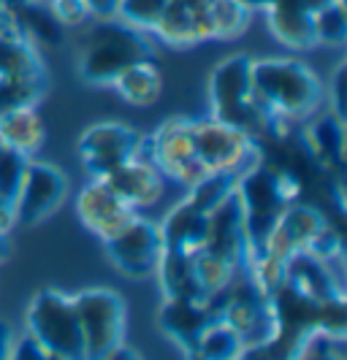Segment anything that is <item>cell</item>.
I'll return each instance as SVG.
<instances>
[{"label":"cell","mask_w":347,"mask_h":360,"mask_svg":"<svg viewBox=\"0 0 347 360\" xmlns=\"http://www.w3.org/2000/svg\"><path fill=\"white\" fill-rule=\"evenodd\" d=\"M253 98L272 120V136H288V127L312 120L326 87L320 76L298 57H253Z\"/></svg>","instance_id":"cell-1"},{"label":"cell","mask_w":347,"mask_h":360,"mask_svg":"<svg viewBox=\"0 0 347 360\" xmlns=\"http://www.w3.org/2000/svg\"><path fill=\"white\" fill-rule=\"evenodd\" d=\"M136 60H155L152 36L128 27L117 17L92 22L79 49V76L90 87H111Z\"/></svg>","instance_id":"cell-2"},{"label":"cell","mask_w":347,"mask_h":360,"mask_svg":"<svg viewBox=\"0 0 347 360\" xmlns=\"http://www.w3.org/2000/svg\"><path fill=\"white\" fill-rule=\"evenodd\" d=\"M212 117L244 130L258 144L272 136V120L253 98V54H231L220 60L209 76Z\"/></svg>","instance_id":"cell-3"},{"label":"cell","mask_w":347,"mask_h":360,"mask_svg":"<svg viewBox=\"0 0 347 360\" xmlns=\"http://www.w3.org/2000/svg\"><path fill=\"white\" fill-rule=\"evenodd\" d=\"M27 336L57 360H84L82 330L71 295L57 290H38L27 307Z\"/></svg>","instance_id":"cell-4"},{"label":"cell","mask_w":347,"mask_h":360,"mask_svg":"<svg viewBox=\"0 0 347 360\" xmlns=\"http://www.w3.org/2000/svg\"><path fill=\"white\" fill-rule=\"evenodd\" d=\"M139 155L152 160L165 181H177L179 187H196L209 171L196 158L193 146V120L187 117H168L152 130V136H141Z\"/></svg>","instance_id":"cell-5"},{"label":"cell","mask_w":347,"mask_h":360,"mask_svg":"<svg viewBox=\"0 0 347 360\" xmlns=\"http://www.w3.org/2000/svg\"><path fill=\"white\" fill-rule=\"evenodd\" d=\"M82 330L84 360H103L114 347L125 344V301L106 288L82 290L71 295Z\"/></svg>","instance_id":"cell-6"},{"label":"cell","mask_w":347,"mask_h":360,"mask_svg":"<svg viewBox=\"0 0 347 360\" xmlns=\"http://www.w3.org/2000/svg\"><path fill=\"white\" fill-rule=\"evenodd\" d=\"M193 146L196 158L209 174H241L255 160H260V144L244 130L217 117L193 120Z\"/></svg>","instance_id":"cell-7"},{"label":"cell","mask_w":347,"mask_h":360,"mask_svg":"<svg viewBox=\"0 0 347 360\" xmlns=\"http://www.w3.org/2000/svg\"><path fill=\"white\" fill-rule=\"evenodd\" d=\"M236 198L241 203V212H244V228H247L250 247L255 252L260 247V238L277 222L282 209L291 203L285 200L279 184H277L275 168L266 160H255L250 168H244L239 174Z\"/></svg>","instance_id":"cell-8"},{"label":"cell","mask_w":347,"mask_h":360,"mask_svg":"<svg viewBox=\"0 0 347 360\" xmlns=\"http://www.w3.org/2000/svg\"><path fill=\"white\" fill-rule=\"evenodd\" d=\"M141 133L122 120H103L79 136V158L90 179H106L122 162L139 155Z\"/></svg>","instance_id":"cell-9"},{"label":"cell","mask_w":347,"mask_h":360,"mask_svg":"<svg viewBox=\"0 0 347 360\" xmlns=\"http://www.w3.org/2000/svg\"><path fill=\"white\" fill-rule=\"evenodd\" d=\"M106 257L114 269L128 279H149L155 276V269L160 263L163 255V233L160 225L136 217L125 231L111 236L109 241H103Z\"/></svg>","instance_id":"cell-10"},{"label":"cell","mask_w":347,"mask_h":360,"mask_svg":"<svg viewBox=\"0 0 347 360\" xmlns=\"http://www.w3.org/2000/svg\"><path fill=\"white\" fill-rule=\"evenodd\" d=\"M65 195H68V176L52 162H41L30 158L25 165L17 195H14L17 225L33 228L38 222H44L46 217L60 209Z\"/></svg>","instance_id":"cell-11"},{"label":"cell","mask_w":347,"mask_h":360,"mask_svg":"<svg viewBox=\"0 0 347 360\" xmlns=\"http://www.w3.org/2000/svg\"><path fill=\"white\" fill-rule=\"evenodd\" d=\"M76 214L84 231L98 236L101 241H109L111 236L125 231L139 212L120 198L103 179H90L76 195Z\"/></svg>","instance_id":"cell-12"},{"label":"cell","mask_w":347,"mask_h":360,"mask_svg":"<svg viewBox=\"0 0 347 360\" xmlns=\"http://www.w3.org/2000/svg\"><path fill=\"white\" fill-rule=\"evenodd\" d=\"M203 250L225 257V260L234 263L241 274L247 269V257L253 252V247H250V238H247L244 212H241V203H239V198H236V187H234V193L209 214V233H206Z\"/></svg>","instance_id":"cell-13"},{"label":"cell","mask_w":347,"mask_h":360,"mask_svg":"<svg viewBox=\"0 0 347 360\" xmlns=\"http://www.w3.org/2000/svg\"><path fill=\"white\" fill-rule=\"evenodd\" d=\"M103 181L128 206H133L136 212H144V209H152L155 203H160L165 193V184H168L163 174L158 171V165L152 160H146V158H141V155H136L128 162H122Z\"/></svg>","instance_id":"cell-14"},{"label":"cell","mask_w":347,"mask_h":360,"mask_svg":"<svg viewBox=\"0 0 347 360\" xmlns=\"http://www.w3.org/2000/svg\"><path fill=\"white\" fill-rule=\"evenodd\" d=\"M301 141L320 171H339L345 162V122L331 111L304 122Z\"/></svg>","instance_id":"cell-15"},{"label":"cell","mask_w":347,"mask_h":360,"mask_svg":"<svg viewBox=\"0 0 347 360\" xmlns=\"http://www.w3.org/2000/svg\"><path fill=\"white\" fill-rule=\"evenodd\" d=\"M266 25L272 30V36L291 52H310L317 46L315 38V14L301 3H275L266 11Z\"/></svg>","instance_id":"cell-16"},{"label":"cell","mask_w":347,"mask_h":360,"mask_svg":"<svg viewBox=\"0 0 347 360\" xmlns=\"http://www.w3.org/2000/svg\"><path fill=\"white\" fill-rule=\"evenodd\" d=\"M215 320V314L209 311L206 301H184V298H165L160 309V328L163 333L187 355L201 330Z\"/></svg>","instance_id":"cell-17"},{"label":"cell","mask_w":347,"mask_h":360,"mask_svg":"<svg viewBox=\"0 0 347 360\" xmlns=\"http://www.w3.org/2000/svg\"><path fill=\"white\" fill-rule=\"evenodd\" d=\"M165 250H182V252H198L206 244L209 233V214L196 209L190 200H179L168 217L160 222Z\"/></svg>","instance_id":"cell-18"},{"label":"cell","mask_w":347,"mask_h":360,"mask_svg":"<svg viewBox=\"0 0 347 360\" xmlns=\"http://www.w3.org/2000/svg\"><path fill=\"white\" fill-rule=\"evenodd\" d=\"M46 139V125L36 106H17L0 111V144L33 158Z\"/></svg>","instance_id":"cell-19"},{"label":"cell","mask_w":347,"mask_h":360,"mask_svg":"<svg viewBox=\"0 0 347 360\" xmlns=\"http://www.w3.org/2000/svg\"><path fill=\"white\" fill-rule=\"evenodd\" d=\"M111 90L117 92L128 106H155L160 92H163V71L155 60H136L133 65H128L114 79Z\"/></svg>","instance_id":"cell-20"},{"label":"cell","mask_w":347,"mask_h":360,"mask_svg":"<svg viewBox=\"0 0 347 360\" xmlns=\"http://www.w3.org/2000/svg\"><path fill=\"white\" fill-rule=\"evenodd\" d=\"M196 252H182V250H165L160 255V263L155 269V276L160 282L165 298H184V301H203L198 279H196V266H193Z\"/></svg>","instance_id":"cell-21"},{"label":"cell","mask_w":347,"mask_h":360,"mask_svg":"<svg viewBox=\"0 0 347 360\" xmlns=\"http://www.w3.org/2000/svg\"><path fill=\"white\" fill-rule=\"evenodd\" d=\"M17 27L25 38H30L38 49H57L65 38L63 22L46 6V0H22L14 6Z\"/></svg>","instance_id":"cell-22"},{"label":"cell","mask_w":347,"mask_h":360,"mask_svg":"<svg viewBox=\"0 0 347 360\" xmlns=\"http://www.w3.org/2000/svg\"><path fill=\"white\" fill-rule=\"evenodd\" d=\"M0 76L3 79H46L41 49L19 30L0 36Z\"/></svg>","instance_id":"cell-23"},{"label":"cell","mask_w":347,"mask_h":360,"mask_svg":"<svg viewBox=\"0 0 347 360\" xmlns=\"http://www.w3.org/2000/svg\"><path fill=\"white\" fill-rule=\"evenodd\" d=\"M187 360H239L244 358V342L228 323L215 317L198 336L196 347L184 355Z\"/></svg>","instance_id":"cell-24"},{"label":"cell","mask_w":347,"mask_h":360,"mask_svg":"<svg viewBox=\"0 0 347 360\" xmlns=\"http://www.w3.org/2000/svg\"><path fill=\"white\" fill-rule=\"evenodd\" d=\"M193 266H196V279H198L203 301H209V298H215V295H222L225 290L234 285V279L241 274L234 263H228V260L220 257V255L206 252V250H198V252H196Z\"/></svg>","instance_id":"cell-25"},{"label":"cell","mask_w":347,"mask_h":360,"mask_svg":"<svg viewBox=\"0 0 347 360\" xmlns=\"http://www.w3.org/2000/svg\"><path fill=\"white\" fill-rule=\"evenodd\" d=\"M206 17L212 25L215 41H234L247 30L253 19V8H247L241 0H209Z\"/></svg>","instance_id":"cell-26"},{"label":"cell","mask_w":347,"mask_h":360,"mask_svg":"<svg viewBox=\"0 0 347 360\" xmlns=\"http://www.w3.org/2000/svg\"><path fill=\"white\" fill-rule=\"evenodd\" d=\"M236 179H239L236 174H209V176H203L196 187L187 190V200H190L196 209H201L203 214H212L220 203L234 193Z\"/></svg>","instance_id":"cell-27"},{"label":"cell","mask_w":347,"mask_h":360,"mask_svg":"<svg viewBox=\"0 0 347 360\" xmlns=\"http://www.w3.org/2000/svg\"><path fill=\"white\" fill-rule=\"evenodd\" d=\"M315 38L317 46H345L347 41V14L345 0H336L315 11Z\"/></svg>","instance_id":"cell-28"},{"label":"cell","mask_w":347,"mask_h":360,"mask_svg":"<svg viewBox=\"0 0 347 360\" xmlns=\"http://www.w3.org/2000/svg\"><path fill=\"white\" fill-rule=\"evenodd\" d=\"M165 6H168V0H120L114 17L120 22H125L128 27H136L146 36H152V30H155L160 14L165 11Z\"/></svg>","instance_id":"cell-29"},{"label":"cell","mask_w":347,"mask_h":360,"mask_svg":"<svg viewBox=\"0 0 347 360\" xmlns=\"http://www.w3.org/2000/svg\"><path fill=\"white\" fill-rule=\"evenodd\" d=\"M46 92V79H3L0 76V111L17 106H38Z\"/></svg>","instance_id":"cell-30"},{"label":"cell","mask_w":347,"mask_h":360,"mask_svg":"<svg viewBox=\"0 0 347 360\" xmlns=\"http://www.w3.org/2000/svg\"><path fill=\"white\" fill-rule=\"evenodd\" d=\"M27 160L30 158H25L22 152H14V149L0 144V195L8 198L11 203H14V195H17Z\"/></svg>","instance_id":"cell-31"},{"label":"cell","mask_w":347,"mask_h":360,"mask_svg":"<svg viewBox=\"0 0 347 360\" xmlns=\"http://www.w3.org/2000/svg\"><path fill=\"white\" fill-rule=\"evenodd\" d=\"M46 6L55 11V17L63 22V27H84L90 22V14L84 8V0H46Z\"/></svg>","instance_id":"cell-32"},{"label":"cell","mask_w":347,"mask_h":360,"mask_svg":"<svg viewBox=\"0 0 347 360\" xmlns=\"http://www.w3.org/2000/svg\"><path fill=\"white\" fill-rule=\"evenodd\" d=\"M117 3L120 0H84V8L90 14V22H103V19H114Z\"/></svg>","instance_id":"cell-33"},{"label":"cell","mask_w":347,"mask_h":360,"mask_svg":"<svg viewBox=\"0 0 347 360\" xmlns=\"http://www.w3.org/2000/svg\"><path fill=\"white\" fill-rule=\"evenodd\" d=\"M17 228V214H14V203L0 195V236L8 238V233Z\"/></svg>","instance_id":"cell-34"},{"label":"cell","mask_w":347,"mask_h":360,"mask_svg":"<svg viewBox=\"0 0 347 360\" xmlns=\"http://www.w3.org/2000/svg\"><path fill=\"white\" fill-rule=\"evenodd\" d=\"M11 30H19L17 14H14V8H11L6 0H0V36H3V33H11Z\"/></svg>","instance_id":"cell-35"},{"label":"cell","mask_w":347,"mask_h":360,"mask_svg":"<svg viewBox=\"0 0 347 360\" xmlns=\"http://www.w3.org/2000/svg\"><path fill=\"white\" fill-rule=\"evenodd\" d=\"M11 328L8 323L0 320V360H11V349H14V342H11Z\"/></svg>","instance_id":"cell-36"},{"label":"cell","mask_w":347,"mask_h":360,"mask_svg":"<svg viewBox=\"0 0 347 360\" xmlns=\"http://www.w3.org/2000/svg\"><path fill=\"white\" fill-rule=\"evenodd\" d=\"M103 360H141V355H139L136 349L125 347V344H120V347H114Z\"/></svg>","instance_id":"cell-37"},{"label":"cell","mask_w":347,"mask_h":360,"mask_svg":"<svg viewBox=\"0 0 347 360\" xmlns=\"http://www.w3.org/2000/svg\"><path fill=\"white\" fill-rule=\"evenodd\" d=\"M8 250H11V247H8V238H3V236H0V263L8 257Z\"/></svg>","instance_id":"cell-38"},{"label":"cell","mask_w":347,"mask_h":360,"mask_svg":"<svg viewBox=\"0 0 347 360\" xmlns=\"http://www.w3.org/2000/svg\"><path fill=\"white\" fill-rule=\"evenodd\" d=\"M6 3H8V6H11V8H14V6H19V3H22V0H6Z\"/></svg>","instance_id":"cell-39"},{"label":"cell","mask_w":347,"mask_h":360,"mask_svg":"<svg viewBox=\"0 0 347 360\" xmlns=\"http://www.w3.org/2000/svg\"><path fill=\"white\" fill-rule=\"evenodd\" d=\"M239 360H244V358H239Z\"/></svg>","instance_id":"cell-40"}]
</instances>
